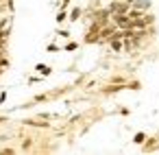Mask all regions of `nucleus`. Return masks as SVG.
<instances>
[{"mask_svg":"<svg viewBox=\"0 0 159 155\" xmlns=\"http://www.w3.org/2000/svg\"><path fill=\"white\" fill-rule=\"evenodd\" d=\"M76 48H79V44H76V42H70V44H66V50H68V53H72V50H76Z\"/></svg>","mask_w":159,"mask_h":155,"instance_id":"nucleus-10","label":"nucleus"},{"mask_svg":"<svg viewBox=\"0 0 159 155\" xmlns=\"http://www.w3.org/2000/svg\"><path fill=\"white\" fill-rule=\"evenodd\" d=\"M81 13H83V11H81L79 7H74V9H72V11L68 13V20H70V22H76V20L81 18Z\"/></svg>","mask_w":159,"mask_h":155,"instance_id":"nucleus-6","label":"nucleus"},{"mask_svg":"<svg viewBox=\"0 0 159 155\" xmlns=\"http://www.w3.org/2000/svg\"><path fill=\"white\" fill-rule=\"evenodd\" d=\"M113 22L118 29H131V18L126 13H113Z\"/></svg>","mask_w":159,"mask_h":155,"instance_id":"nucleus-1","label":"nucleus"},{"mask_svg":"<svg viewBox=\"0 0 159 155\" xmlns=\"http://www.w3.org/2000/svg\"><path fill=\"white\" fill-rule=\"evenodd\" d=\"M59 50V46H55V44H48V53H57Z\"/></svg>","mask_w":159,"mask_h":155,"instance_id":"nucleus-11","label":"nucleus"},{"mask_svg":"<svg viewBox=\"0 0 159 155\" xmlns=\"http://www.w3.org/2000/svg\"><path fill=\"white\" fill-rule=\"evenodd\" d=\"M109 46H111V50H116V53H120V50L124 48L122 40H118V37H111V40H109Z\"/></svg>","mask_w":159,"mask_h":155,"instance_id":"nucleus-4","label":"nucleus"},{"mask_svg":"<svg viewBox=\"0 0 159 155\" xmlns=\"http://www.w3.org/2000/svg\"><path fill=\"white\" fill-rule=\"evenodd\" d=\"M133 142H135V144H144V142H146V133H144V131L135 133V135H133Z\"/></svg>","mask_w":159,"mask_h":155,"instance_id":"nucleus-7","label":"nucleus"},{"mask_svg":"<svg viewBox=\"0 0 159 155\" xmlns=\"http://www.w3.org/2000/svg\"><path fill=\"white\" fill-rule=\"evenodd\" d=\"M5 101H7V92H0V105H2Z\"/></svg>","mask_w":159,"mask_h":155,"instance_id":"nucleus-12","label":"nucleus"},{"mask_svg":"<svg viewBox=\"0 0 159 155\" xmlns=\"http://www.w3.org/2000/svg\"><path fill=\"white\" fill-rule=\"evenodd\" d=\"M126 85H111V87H107L105 90V94H113V92H120V90H124Z\"/></svg>","mask_w":159,"mask_h":155,"instance_id":"nucleus-9","label":"nucleus"},{"mask_svg":"<svg viewBox=\"0 0 159 155\" xmlns=\"http://www.w3.org/2000/svg\"><path fill=\"white\" fill-rule=\"evenodd\" d=\"M131 9V2L126 0V2H111V7H109V13H126Z\"/></svg>","mask_w":159,"mask_h":155,"instance_id":"nucleus-2","label":"nucleus"},{"mask_svg":"<svg viewBox=\"0 0 159 155\" xmlns=\"http://www.w3.org/2000/svg\"><path fill=\"white\" fill-rule=\"evenodd\" d=\"M2 122H7V118H0V124H2Z\"/></svg>","mask_w":159,"mask_h":155,"instance_id":"nucleus-13","label":"nucleus"},{"mask_svg":"<svg viewBox=\"0 0 159 155\" xmlns=\"http://www.w3.org/2000/svg\"><path fill=\"white\" fill-rule=\"evenodd\" d=\"M35 70H37L42 77H50V72H52V70H50V66H46V63H37V66H35Z\"/></svg>","mask_w":159,"mask_h":155,"instance_id":"nucleus-5","label":"nucleus"},{"mask_svg":"<svg viewBox=\"0 0 159 155\" xmlns=\"http://www.w3.org/2000/svg\"><path fill=\"white\" fill-rule=\"evenodd\" d=\"M55 20H57L59 24H61V22H66V20H68V11H66V9H61V11L57 13V18H55Z\"/></svg>","mask_w":159,"mask_h":155,"instance_id":"nucleus-8","label":"nucleus"},{"mask_svg":"<svg viewBox=\"0 0 159 155\" xmlns=\"http://www.w3.org/2000/svg\"><path fill=\"white\" fill-rule=\"evenodd\" d=\"M131 7H135V9H139V11H148L150 9V0H131Z\"/></svg>","mask_w":159,"mask_h":155,"instance_id":"nucleus-3","label":"nucleus"}]
</instances>
